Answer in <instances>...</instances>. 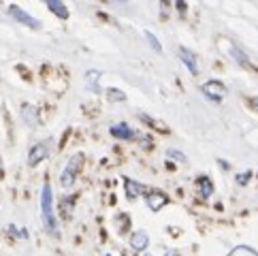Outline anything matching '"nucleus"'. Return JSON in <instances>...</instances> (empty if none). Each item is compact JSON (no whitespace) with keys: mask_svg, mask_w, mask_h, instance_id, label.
<instances>
[{"mask_svg":"<svg viewBox=\"0 0 258 256\" xmlns=\"http://www.w3.org/2000/svg\"><path fill=\"white\" fill-rule=\"evenodd\" d=\"M145 36H147V43L152 45V49H154V51H158V53H162V45L158 43V39H156L152 32H145Z\"/></svg>","mask_w":258,"mask_h":256,"instance_id":"4468645a","label":"nucleus"},{"mask_svg":"<svg viewBox=\"0 0 258 256\" xmlns=\"http://www.w3.org/2000/svg\"><path fill=\"white\" fill-rule=\"evenodd\" d=\"M124 188H126V199L128 201H135L137 197H139V195H143V186L139 184V181H135V179H124Z\"/></svg>","mask_w":258,"mask_h":256,"instance_id":"9d476101","label":"nucleus"},{"mask_svg":"<svg viewBox=\"0 0 258 256\" xmlns=\"http://www.w3.org/2000/svg\"><path fill=\"white\" fill-rule=\"evenodd\" d=\"M47 158V145L45 143H39V145H34V148L28 152V164L30 167H36L41 160Z\"/></svg>","mask_w":258,"mask_h":256,"instance_id":"6e6552de","label":"nucleus"},{"mask_svg":"<svg viewBox=\"0 0 258 256\" xmlns=\"http://www.w3.org/2000/svg\"><path fill=\"white\" fill-rule=\"evenodd\" d=\"M22 117L26 122H28L30 126H36V122H39V115H36V109L32 105H24L22 107Z\"/></svg>","mask_w":258,"mask_h":256,"instance_id":"ddd939ff","label":"nucleus"},{"mask_svg":"<svg viewBox=\"0 0 258 256\" xmlns=\"http://www.w3.org/2000/svg\"><path fill=\"white\" fill-rule=\"evenodd\" d=\"M81 167H84V154H75V156L69 160L67 167H64L62 175H60L62 188H73V186H75V179H77V175H79Z\"/></svg>","mask_w":258,"mask_h":256,"instance_id":"f03ea898","label":"nucleus"},{"mask_svg":"<svg viewBox=\"0 0 258 256\" xmlns=\"http://www.w3.org/2000/svg\"><path fill=\"white\" fill-rule=\"evenodd\" d=\"M177 58H179L183 64H186L192 75H199V73H201L199 60H197V56H195V53H192L188 47H181V45H179V47H177Z\"/></svg>","mask_w":258,"mask_h":256,"instance_id":"423d86ee","label":"nucleus"},{"mask_svg":"<svg viewBox=\"0 0 258 256\" xmlns=\"http://www.w3.org/2000/svg\"><path fill=\"white\" fill-rule=\"evenodd\" d=\"M107 96L111 98V100H126V94H124V92H119V90H115V88H109Z\"/></svg>","mask_w":258,"mask_h":256,"instance_id":"2eb2a0df","label":"nucleus"},{"mask_svg":"<svg viewBox=\"0 0 258 256\" xmlns=\"http://www.w3.org/2000/svg\"><path fill=\"white\" fill-rule=\"evenodd\" d=\"M41 218L45 228L51 235H58V222H56V216H53V195L47 181L43 184V190H41Z\"/></svg>","mask_w":258,"mask_h":256,"instance_id":"f257e3e1","label":"nucleus"},{"mask_svg":"<svg viewBox=\"0 0 258 256\" xmlns=\"http://www.w3.org/2000/svg\"><path fill=\"white\" fill-rule=\"evenodd\" d=\"M201 92L205 94L207 100H211V103L220 105V103L224 100V96H226V88H224L222 81H207V84H203Z\"/></svg>","mask_w":258,"mask_h":256,"instance_id":"7ed1b4c3","label":"nucleus"},{"mask_svg":"<svg viewBox=\"0 0 258 256\" xmlns=\"http://www.w3.org/2000/svg\"><path fill=\"white\" fill-rule=\"evenodd\" d=\"M252 103L256 105V109H258V98H252Z\"/></svg>","mask_w":258,"mask_h":256,"instance_id":"6ab92c4d","label":"nucleus"},{"mask_svg":"<svg viewBox=\"0 0 258 256\" xmlns=\"http://www.w3.org/2000/svg\"><path fill=\"white\" fill-rule=\"evenodd\" d=\"M145 203L152 212H160V209L169 203V197L160 190H150V192H145Z\"/></svg>","mask_w":258,"mask_h":256,"instance_id":"39448f33","label":"nucleus"},{"mask_svg":"<svg viewBox=\"0 0 258 256\" xmlns=\"http://www.w3.org/2000/svg\"><path fill=\"white\" fill-rule=\"evenodd\" d=\"M197 186H199V197H201V199H209L211 192H214L211 177H207V175H201V177L197 179Z\"/></svg>","mask_w":258,"mask_h":256,"instance_id":"9b49d317","label":"nucleus"},{"mask_svg":"<svg viewBox=\"0 0 258 256\" xmlns=\"http://www.w3.org/2000/svg\"><path fill=\"white\" fill-rule=\"evenodd\" d=\"M131 245H133V250H137V252L145 250L147 245H150V235H147L145 231L133 233V235H131Z\"/></svg>","mask_w":258,"mask_h":256,"instance_id":"1a4fd4ad","label":"nucleus"},{"mask_svg":"<svg viewBox=\"0 0 258 256\" xmlns=\"http://www.w3.org/2000/svg\"><path fill=\"white\" fill-rule=\"evenodd\" d=\"M250 177H252V173H245V175H239V177H237V184H247V181H250Z\"/></svg>","mask_w":258,"mask_h":256,"instance_id":"f3484780","label":"nucleus"},{"mask_svg":"<svg viewBox=\"0 0 258 256\" xmlns=\"http://www.w3.org/2000/svg\"><path fill=\"white\" fill-rule=\"evenodd\" d=\"M147 256H152V254H147ZM167 256H177V254H175V252H167Z\"/></svg>","mask_w":258,"mask_h":256,"instance_id":"a211bd4d","label":"nucleus"},{"mask_svg":"<svg viewBox=\"0 0 258 256\" xmlns=\"http://www.w3.org/2000/svg\"><path fill=\"white\" fill-rule=\"evenodd\" d=\"M169 156H171V158H175V160H181V162L186 160V158H183V154H181V152H175V150H169Z\"/></svg>","mask_w":258,"mask_h":256,"instance_id":"dca6fc26","label":"nucleus"},{"mask_svg":"<svg viewBox=\"0 0 258 256\" xmlns=\"http://www.w3.org/2000/svg\"><path fill=\"white\" fill-rule=\"evenodd\" d=\"M47 9L53 15H58L60 20H69V9H67L64 3H58V0H47Z\"/></svg>","mask_w":258,"mask_h":256,"instance_id":"f8f14e48","label":"nucleus"},{"mask_svg":"<svg viewBox=\"0 0 258 256\" xmlns=\"http://www.w3.org/2000/svg\"><path fill=\"white\" fill-rule=\"evenodd\" d=\"M9 13H11L13 17L20 24H24V26H28V28H32V30H39L41 28V22L39 20H34V17L30 15V13H26L22 7H17V5H11L9 7Z\"/></svg>","mask_w":258,"mask_h":256,"instance_id":"20e7f679","label":"nucleus"},{"mask_svg":"<svg viewBox=\"0 0 258 256\" xmlns=\"http://www.w3.org/2000/svg\"><path fill=\"white\" fill-rule=\"evenodd\" d=\"M109 133H111L115 139H122V141H128V139H135L137 137V133L133 131L131 126H128L126 122H122V124H113L111 128H109Z\"/></svg>","mask_w":258,"mask_h":256,"instance_id":"0eeeda50","label":"nucleus"}]
</instances>
